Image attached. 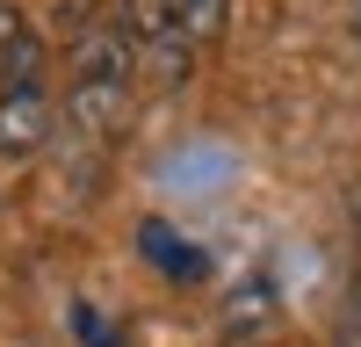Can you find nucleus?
Returning <instances> with one entry per match:
<instances>
[{"instance_id": "1", "label": "nucleus", "mask_w": 361, "mask_h": 347, "mask_svg": "<svg viewBox=\"0 0 361 347\" xmlns=\"http://www.w3.org/2000/svg\"><path fill=\"white\" fill-rule=\"evenodd\" d=\"M130 80H137V37L130 22H87L73 37V66H66V123L87 145H116L130 123Z\"/></svg>"}, {"instance_id": "2", "label": "nucleus", "mask_w": 361, "mask_h": 347, "mask_svg": "<svg viewBox=\"0 0 361 347\" xmlns=\"http://www.w3.org/2000/svg\"><path fill=\"white\" fill-rule=\"evenodd\" d=\"M51 138V95L37 87H0V159H29Z\"/></svg>"}, {"instance_id": "3", "label": "nucleus", "mask_w": 361, "mask_h": 347, "mask_svg": "<svg viewBox=\"0 0 361 347\" xmlns=\"http://www.w3.org/2000/svg\"><path fill=\"white\" fill-rule=\"evenodd\" d=\"M173 8V22L188 29V44L202 51V44H217L224 37V22H231V0H166Z\"/></svg>"}, {"instance_id": "4", "label": "nucleus", "mask_w": 361, "mask_h": 347, "mask_svg": "<svg viewBox=\"0 0 361 347\" xmlns=\"http://www.w3.org/2000/svg\"><path fill=\"white\" fill-rule=\"evenodd\" d=\"M145 253H152L166 275H202V253H195V246H173L166 224H145Z\"/></svg>"}, {"instance_id": "5", "label": "nucleus", "mask_w": 361, "mask_h": 347, "mask_svg": "<svg viewBox=\"0 0 361 347\" xmlns=\"http://www.w3.org/2000/svg\"><path fill=\"white\" fill-rule=\"evenodd\" d=\"M22 29H29V22H22V8H15V0H0V51H8Z\"/></svg>"}, {"instance_id": "6", "label": "nucleus", "mask_w": 361, "mask_h": 347, "mask_svg": "<svg viewBox=\"0 0 361 347\" xmlns=\"http://www.w3.org/2000/svg\"><path fill=\"white\" fill-rule=\"evenodd\" d=\"M333 347H361V326H354V318L340 326V340H333Z\"/></svg>"}]
</instances>
